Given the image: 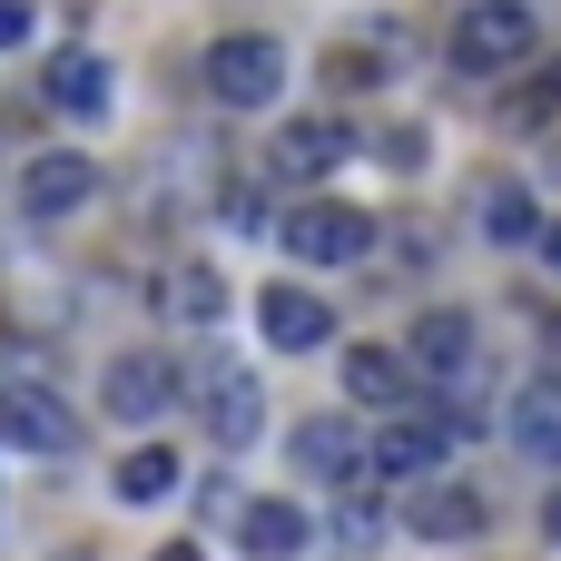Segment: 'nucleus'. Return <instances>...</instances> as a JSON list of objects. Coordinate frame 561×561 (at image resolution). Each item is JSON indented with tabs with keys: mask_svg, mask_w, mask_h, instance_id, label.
Returning a JSON list of instances; mask_svg holds the SVG:
<instances>
[{
	"mask_svg": "<svg viewBox=\"0 0 561 561\" xmlns=\"http://www.w3.org/2000/svg\"><path fill=\"white\" fill-rule=\"evenodd\" d=\"M533 49H542V20H533V0H473V10H454V30H444V59H454V79H513Z\"/></svg>",
	"mask_w": 561,
	"mask_h": 561,
	"instance_id": "1",
	"label": "nucleus"
},
{
	"mask_svg": "<svg viewBox=\"0 0 561 561\" xmlns=\"http://www.w3.org/2000/svg\"><path fill=\"white\" fill-rule=\"evenodd\" d=\"M178 394L197 404V424L237 454V444H256V424H266V385H256V365H237V355H187L178 365Z\"/></svg>",
	"mask_w": 561,
	"mask_h": 561,
	"instance_id": "2",
	"label": "nucleus"
},
{
	"mask_svg": "<svg viewBox=\"0 0 561 561\" xmlns=\"http://www.w3.org/2000/svg\"><path fill=\"white\" fill-rule=\"evenodd\" d=\"M207 99L217 108H276L286 99V39L276 30H227L207 49Z\"/></svg>",
	"mask_w": 561,
	"mask_h": 561,
	"instance_id": "3",
	"label": "nucleus"
},
{
	"mask_svg": "<svg viewBox=\"0 0 561 561\" xmlns=\"http://www.w3.org/2000/svg\"><path fill=\"white\" fill-rule=\"evenodd\" d=\"M99 404H108V424H158V414L178 404V355H158V345H118L108 375H99Z\"/></svg>",
	"mask_w": 561,
	"mask_h": 561,
	"instance_id": "4",
	"label": "nucleus"
},
{
	"mask_svg": "<svg viewBox=\"0 0 561 561\" xmlns=\"http://www.w3.org/2000/svg\"><path fill=\"white\" fill-rule=\"evenodd\" d=\"M345 158H355V118H335V108H306V118H286V128L266 138V168L296 178V187H306V178H335Z\"/></svg>",
	"mask_w": 561,
	"mask_h": 561,
	"instance_id": "5",
	"label": "nucleus"
},
{
	"mask_svg": "<svg viewBox=\"0 0 561 561\" xmlns=\"http://www.w3.org/2000/svg\"><path fill=\"white\" fill-rule=\"evenodd\" d=\"M365 247H375V217L345 207V197H316V207L286 217V256H296V266H355Z\"/></svg>",
	"mask_w": 561,
	"mask_h": 561,
	"instance_id": "6",
	"label": "nucleus"
},
{
	"mask_svg": "<svg viewBox=\"0 0 561 561\" xmlns=\"http://www.w3.org/2000/svg\"><path fill=\"white\" fill-rule=\"evenodd\" d=\"M473 345H483V325H473L463 306H434V316H414V335H404V375H414V385H473Z\"/></svg>",
	"mask_w": 561,
	"mask_h": 561,
	"instance_id": "7",
	"label": "nucleus"
},
{
	"mask_svg": "<svg viewBox=\"0 0 561 561\" xmlns=\"http://www.w3.org/2000/svg\"><path fill=\"white\" fill-rule=\"evenodd\" d=\"M79 444V414H69V394H49V385H0V454H69Z\"/></svg>",
	"mask_w": 561,
	"mask_h": 561,
	"instance_id": "8",
	"label": "nucleus"
},
{
	"mask_svg": "<svg viewBox=\"0 0 561 561\" xmlns=\"http://www.w3.org/2000/svg\"><path fill=\"white\" fill-rule=\"evenodd\" d=\"M404 523H414V542H473V533L493 523V503H483L473 483H444V473H414V503H404Z\"/></svg>",
	"mask_w": 561,
	"mask_h": 561,
	"instance_id": "9",
	"label": "nucleus"
},
{
	"mask_svg": "<svg viewBox=\"0 0 561 561\" xmlns=\"http://www.w3.org/2000/svg\"><path fill=\"white\" fill-rule=\"evenodd\" d=\"M89 187H99V168H89V158H69V148H49V158H30V168H20V217L59 227V217H79V207H89Z\"/></svg>",
	"mask_w": 561,
	"mask_h": 561,
	"instance_id": "10",
	"label": "nucleus"
},
{
	"mask_svg": "<svg viewBox=\"0 0 561 561\" xmlns=\"http://www.w3.org/2000/svg\"><path fill=\"white\" fill-rule=\"evenodd\" d=\"M256 335L286 345V355H325V345H335V306L306 296V286H266V296H256Z\"/></svg>",
	"mask_w": 561,
	"mask_h": 561,
	"instance_id": "11",
	"label": "nucleus"
},
{
	"mask_svg": "<svg viewBox=\"0 0 561 561\" xmlns=\"http://www.w3.org/2000/svg\"><path fill=\"white\" fill-rule=\"evenodd\" d=\"M39 99H49L59 118H108V99H118V69H108L99 49H59V59L39 69Z\"/></svg>",
	"mask_w": 561,
	"mask_h": 561,
	"instance_id": "12",
	"label": "nucleus"
},
{
	"mask_svg": "<svg viewBox=\"0 0 561 561\" xmlns=\"http://www.w3.org/2000/svg\"><path fill=\"white\" fill-rule=\"evenodd\" d=\"M296 473H306V483H335V493H345V483H375V473H365V434L335 424V414L296 424Z\"/></svg>",
	"mask_w": 561,
	"mask_h": 561,
	"instance_id": "13",
	"label": "nucleus"
},
{
	"mask_svg": "<svg viewBox=\"0 0 561 561\" xmlns=\"http://www.w3.org/2000/svg\"><path fill=\"white\" fill-rule=\"evenodd\" d=\"M306 542H316L306 503H237V552L247 561H296Z\"/></svg>",
	"mask_w": 561,
	"mask_h": 561,
	"instance_id": "14",
	"label": "nucleus"
},
{
	"mask_svg": "<svg viewBox=\"0 0 561 561\" xmlns=\"http://www.w3.org/2000/svg\"><path fill=\"white\" fill-rule=\"evenodd\" d=\"M434 463H444V424H434V414L385 424V444L365 454V473H394V483H414V473H434Z\"/></svg>",
	"mask_w": 561,
	"mask_h": 561,
	"instance_id": "15",
	"label": "nucleus"
},
{
	"mask_svg": "<svg viewBox=\"0 0 561 561\" xmlns=\"http://www.w3.org/2000/svg\"><path fill=\"white\" fill-rule=\"evenodd\" d=\"M513 444L561 473V375H533V385L513 394Z\"/></svg>",
	"mask_w": 561,
	"mask_h": 561,
	"instance_id": "16",
	"label": "nucleus"
},
{
	"mask_svg": "<svg viewBox=\"0 0 561 561\" xmlns=\"http://www.w3.org/2000/svg\"><path fill=\"white\" fill-rule=\"evenodd\" d=\"M345 394H355V404H375V414H385V404H404V394H414L404 345H345Z\"/></svg>",
	"mask_w": 561,
	"mask_h": 561,
	"instance_id": "17",
	"label": "nucleus"
},
{
	"mask_svg": "<svg viewBox=\"0 0 561 561\" xmlns=\"http://www.w3.org/2000/svg\"><path fill=\"white\" fill-rule=\"evenodd\" d=\"M473 217H483V237H493V247H533V227H542L523 178H483V207H473Z\"/></svg>",
	"mask_w": 561,
	"mask_h": 561,
	"instance_id": "18",
	"label": "nucleus"
},
{
	"mask_svg": "<svg viewBox=\"0 0 561 561\" xmlns=\"http://www.w3.org/2000/svg\"><path fill=\"white\" fill-rule=\"evenodd\" d=\"M168 316L207 335V325L227 316V276H217V266H178V276H168Z\"/></svg>",
	"mask_w": 561,
	"mask_h": 561,
	"instance_id": "19",
	"label": "nucleus"
},
{
	"mask_svg": "<svg viewBox=\"0 0 561 561\" xmlns=\"http://www.w3.org/2000/svg\"><path fill=\"white\" fill-rule=\"evenodd\" d=\"M168 493H178V454L168 444H138L118 463V503H168Z\"/></svg>",
	"mask_w": 561,
	"mask_h": 561,
	"instance_id": "20",
	"label": "nucleus"
},
{
	"mask_svg": "<svg viewBox=\"0 0 561 561\" xmlns=\"http://www.w3.org/2000/svg\"><path fill=\"white\" fill-rule=\"evenodd\" d=\"M523 69H533V59H523ZM503 118H513V128H552V118H561V59H552V69H533V79L513 89Z\"/></svg>",
	"mask_w": 561,
	"mask_h": 561,
	"instance_id": "21",
	"label": "nucleus"
},
{
	"mask_svg": "<svg viewBox=\"0 0 561 561\" xmlns=\"http://www.w3.org/2000/svg\"><path fill=\"white\" fill-rule=\"evenodd\" d=\"M30 39V0H0V49H20Z\"/></svg>",
	"mask_w": 561,
	"mask_h": 561,
	"instance_id": "22",
	"label": "nucleus"
},
{
	"mask_svg": "<svg viewBox=\"0 0 561 561\" xmlns=\"http://www.w3.org/2000/svg\"><path fill=\"white\" fill-rule=\"evenodd\" d=\"M533 247H542V266L561 276V217H552V227H533Z\"/></svg>",
	"mask_w": 561,
	"mask_h": 561,
	"instance_id": "23",
	"label": "nucleus"
},
{
	"mask_svg": "<svg viewBox=\"0 0 561 561\" xmlns=\"http://www.w3.org/2000/svg\"><path fill=\"white\" fill-rule=\"evenodd\" d=\"M542 542H552V552H561V493H552V503H542Z\"/></svg>",
	"mask_w": 561,
	"mask_h": 561,
	"instance_id": "24",
	"label": "nucleus"
},
{
	"mask_svg": "<svg viewBox=\"0 0 561 561\" xmlns=\"http://www.w3.org/2000/svg\"><path fill=\"white\" fill-rule=\"evenodd\" d=\"M148 561H207V552H197V542H158Z\"/></svg>",
	"mask_w": 561,
	"mask_h": 561,
	"instance_id": "25",
	"label": "nucleus"
},
{
	"mask_svg": "<svg viewBox=\"0 0 561 561\" xmlns=\"http://www.w3.org/2000/svg\"><path fill=\"white\" fill-rule=\"evenodd\" d=\"M49 561H89V552H49Z\"/></svg>",
	"mask_w": 561,
	"mask_h": 561,
	"instance_id": "26",
	"label": "nucleus"
}]
</instances>
